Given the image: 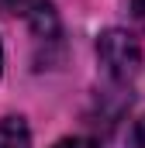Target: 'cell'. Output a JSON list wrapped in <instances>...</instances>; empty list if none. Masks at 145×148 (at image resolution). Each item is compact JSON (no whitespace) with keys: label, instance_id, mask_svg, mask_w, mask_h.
<instances>
[{"label":"cell","instance_id":"cell-1","mask_svg":"<svg viewBox=\"0 0 145 148\" xmlns=\"http://www.w3.org/2000/svg\"><path fill=\"white\" fill-rule=\"evenodd\" d=\"M97 55L104 62L107 76H114L117 83H128L138 76V66H142V48L138 41L128 35V31H104L100 41H97Z\"/></svg>","mask_w":145,"mask_h":148},{"label":"cell","instance_id":"cell-2","mask_svg":"<svg viewBox=\"0 0 145 148\" xmlns=\"http://www.w3.org/2000/svg\"><path fill=\"white\" fill-rule=\"evenodd\" d=\"M0 148H31L28 124L21 117H3L0 121Z\"/></svg>","mask_w":145,"mask_h":148},{"label":"cell","instance_id":"cell-3","mask_svg":"<svg viewBox=\"0 0 145 148\" xmlns=\"http://www.w3.org/2000/svg\"><path fill=\"white\" fill-rule=\"evenodd\" d=\"M31 7H38V0H0V10H31Z\"/></svg>","mask_w":145,"mask_h":148},{"label":"cell","instance_id":"cell-4","mask_svg":"<svg viewBox=\"0 0 145 148\" xmlns=\"http://www.w3.org/2000/svg\"><path fill=\"white\" fill-rule=\"evenodd\" d=\"M128 148H145V117L131 127V141H128Z\"/></svg>","mask_w":145,"mask_h":148},{"label":"cell","instance_id":"cell-5","mask_svg":"<svg viewBox=\"0 0 145 148\" xmlns=\"http://www.w3.org/2000/svg\"><path fill=\"white\" fill-rule=\"evenodd\" d=\"M55 148H97V145L86 141V138H66V141H59Z\"/></svg>","mask_w":145,"mask_h":148},{"label":"cell","instance_id":"cell-6","mask_svg":"<svg viewBox=\"0 0 145 148\" xmlns=\"http://www.w3.org/2000/svg\"><path fill=\"white\" fill-rule=\"evenodd\" d=\"M131 10H135L138 21H145V0H131Z\"/></svg>","mask_w":145,"mask_h":148},{"label":"cell","instance_id":"cell-7","mask_svg":"<svg viewBox=\"0 0 145 148\" xmlns=\"http://www.w3.org/2000/svg\"><path fill=\"white\" fill-rule=\"evenodd\" d=\"M0 69H3V48H0Z\"/></svg>","mask_w":145,"mask_h":148}]
</instances>
